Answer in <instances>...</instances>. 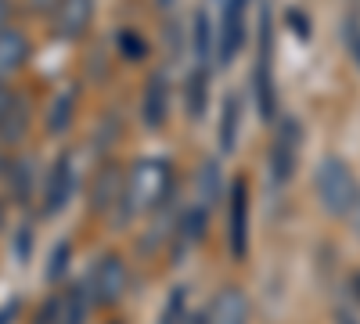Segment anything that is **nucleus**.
<instances>
[{
    "instance_id": "nucleus-32",
    "label": "nucleus",
    "mask_w": 360,
    "mask_h": 324,
    "mask_svg": "<svg viewBox=\"0 0 360 324\" xmlns=\"http://www.w3.org/2000/svg\"><path fill=\"white\" fill-rule=\"evenodd\" d=\"M33 11H47V8H58V0H25Z\"/></svg>"
},
{
    "instance_id": "nucleus-23",
    "label": "nucleus",
    "mask_w": 360,
    "mask_h": 324,
    "mask_svg": "<svg viewBox=\"0 0 360 324\" xmlns=\"http://www.w3.org/2000/svg\"><path fill=\"white\" fill-rule=\"evenodd\" d=\"M184 299H188V292H184V288H173V292H169V299H166V306H162L159 324H184V320H188Z\"/></svg>"
},
{
    "instance_id": "nucleus-24",
    "label": "nucleus",
    "mask_w": 360,
    "mask_h": 324,
    "mask_svg": "<svg viewBox=\"0 0 360 324\" xmlns=\"http://www.w3.org/2000/svg\"><path fill=\"white\" fill-rule=\"evenodd\" d=\"M342 44H346V54L353 58V65L360 69V15L342 18Z\"/></svg>"
},
{
    "instance_id": "nucleus-12",
    "label": "nucleus",
    "mask_w": 360,
    "mask_h": 324,
    "mask_svg": "<svg viewBox=\"0 0 360 324\" xmlns=\"http://www.w3.org/2000/svg\"><path fill=\"white\" fill-rule=\"evenodd\" d=\"M115 202H123V184H119V166H101L90 188V205L94 213H112L115 216Z\"/></svg>"
},
{
    "instance_id": "nucleus-13",
    "label": "nucleus",
    "mask_w": 360,
    "mask_h": 324,
    "mask_svg": "<svg viewBox=\"0 0 360 324\" xmlns=\"http://www.w3.org/2000/svg\"><path fill=\"white\" fill-rule=\"evenodd\" d=\"M29 62V40L18 29H4L0 33V86H8V79Z\"/></svg>"
},
{
    "instance_id": "nucleus-10",
    "label": "nucleus",
    "mask_w": 360,
    "mask_h": 324,
    "mask_svg": "<svg viewBox=\"0 0 360 324\" xmlns=\"http://www.w3.org/2000/svg\"><path fill=\"white\" fill-rule=\"evenodd\" d=\"M169 119V79L166 72H152L141 91V123L148 130H162Z\"/></svg>"
},
{
    "instance_id": "nucleus-19",
    "label": "nucleus",
    "mask_w": 360,
    "mask_h": 324,
    "mask_svg": "<svg viewBox=\"0 0 360 324\" xmlns=\"http://www.w3.org/2000/svg\"><path fill=\"white\" fill-rule=\"evenodd\" d=\"M8 188H11V198L18 205L29 202V191H33V159L29 155H18L8 162Z\"/></svg>"
},
{
    "instance_id": "nucleus-21",
    "label": "nucleus",
    "mask_w": 360,
    "mask_h": 324,
    "mask_svg": "<svg viewBox=\"0 0 360 324\" xmlns=\"http://www.w3.org/2000/svg\"><path fill=\"white\" fill-rule=\"evenodd\" d=\"M205 223H209V213L205 209H198V205H191V209H184L180 213V220H176V227H173V234L184 245H195V242H202L205 238Z\"/></svg>"
},
{
    "instance_id": "nucleus-37",
    "label": "nucleus",
    "mask_w": 360,
    "mask_h": 324,
    "mask_svg": "<svg viewBox=\"0 0 360 324\" xmlns=\"http://www.w3.org/2000/svg\"><path fill=\"white\" fill-rule=\"evenodd\" d=\"M356 292H360V274H356Z\"/></svg>"
},
{
    "instance_id": "nucleus-11",
    "label": "nucleus",
    "mask_w": 360,
    "mask_h": 324,
    "mask_svg": "<svg viewBox=\"0 0 360 324\" xmlns=\"http://www.w3.org/2000/svg\"><path fill=\"white\" fill-rule=\"evenodd\" d=\"M90 18H94V0H62L54 11V37L79 40L90 29Z\"/></svg>"
},
{
    "instance_id": "nucleus-17",
    "label": "nucleus",
    "mask_w": 360,
    "mask_h": 324,
    "mask_svg": "<svg viewBox=\"0 0 360 324\" xmlns=\"http://www.w3.org/2000/svg\"><path fill=\"white\" fill-rule=\"evenodd\" d=\"M90 303H94V299H90V292H86L83 281L79 285H69L65 296H62V310H58V324H83Z\"/></svg>"
},
{
    "instance_id": "nucleus-1",
    "label": "nucleus",
    "mask_w": 360,
    "mask_h": 324,
    "mask_svg": "<svg viewBox=\"0 0 360 324\" xmlns=\"http://www.w3.org/2000/svg\"><path fill=\"white\" fill-rule=\"evenodd\" d=\"M173 195V166L162 155H144L127 169L123 181V213L130 216H155L169 205Z\"/></svg>"
},
{
    "instance_id": "nucleus-8",
    "label": "nucleus",
    "mask_w": 360,
    "mask_h": 324,
    "mask_svg": "<svg viewBox=\"0 0 360 324\" xmlns=\"http://www.w3.org/2000/svg\"><path fill=\"white\" fill-rule=\"evenodd\" d=\"M252 303L238 285H224L205 306V324H249Z\"/></svg>"
},
{
    "instance_id": "nucleus-29",
    "label": "nucleus",
    "mask_w": 360,
    "mask_h": 324,
    "mask_svg": "<svg viewBox=\"0 0 360 324\" xmlns=\"http://www.w3.org/2000/svg\"><path fill=\"white\" fill-rule=\"evenodd\" d=\"M25 249H33V231L29 227L18 231V259H25Z\"/></svg>"
},
{
    "instance_id": "nucleus-20",
    "label": "nucleus",
    "mask_w": 360,
    "mask_h": 324,
    "mask_svg": "<svg viewBox=\"0 0 360 324\" xmlns=\"http://www.w3.org/2000/svg\"><path fill=\"white\" fill-rule=\"evenodd\" d=\"M205 101H209V69H195L188 76V86H184V108L191 119H198V115L205 112Z\"/></svg>"
},
{
    "instance_id": "nucleus-22",
    "label": "nucleus",
    "mask_w": 360,
    "mask_h": 324,
    "mask_svg": "<svg viewBox=\"0 0 360 324\" xmlns=\"http://www.w3.org/2000/svg\"><path fill=\"white\" fill-rule=\"evenodd\" d=\"M191 51L198 58V65L205 69V62L213 58V25H209V15L205 11H195V22H191Z\"/></svg>"
},
{
    "instance_id": "nucleus-36",
    "label": "nucleus",
    "mask_w": 360,
    "mask_h": 324,
    "mask_svg": "<svg viewBox=\"0 0 360 324\" xmlns=\"http://www.w3.org/2000/svg\"><path fill=\"white\" fill-rule=\"evenodd\" d=\"M234 4H249V0H234Z\"/></svg>"
},
{
    "instance_id": "nucleus-15",
    "label": "nucleus",
    "mask_w": 360,
    "mask_h": 324,
    "mask_svg": "<svg viewBox=\"0 0 360 324\" xmlns=\"http://www.w3.org/2000/svg\"><path fill=\"white\" fill-rule=\"evenodd\" d=\"M76 101H79V86H65L47 108V134L51 137H62L69 134L72 119H76Z\"/></svg>"
},
{
    "instance_id": "nucleus-31",
    "label": "nucleus",
    "mask_w": 360,
    "mask_h": 324,
    "mask_svg": "<svg viewBox=\"0 0 360 324\" xmlns=\"http://www.w3.org/2000/svg\"><path fill=\"white\" fill-rule=\"evenodd\" d=\"M346 223H349V227H353V234H356V238H360V202H356V205H353V213H349V216H346Z\"/></svg>"
},
{
    "instance_id": "nucleus-2",
    "label": "nucleus",
    "mask_w": 360,
    "mask_h": 324,
    "mask_svg": "<svg viewBox=\"0 0 360 324\" xmlns=\"http://www.w3.org/2000/svg\"><path fill=\"white\" fill-rule=\"evenodd\" d=\"M314 191H317V202L324 205L328 216H339L346 220L353 213V205L360 202V181L346 159L339 155H324L314 169Z\"/></svg>"
},
{
    "instance_id": "nucleus-16",
    "label": "nucleus",
    "mask_w": 360,
    "mask_h": 324,
    "mask_svg": "<svg viewBox=\"0 0 360 324\" xmlns=\"http://www.w3.org/2000/svg\"><path fill=\"white\" fill-rule=\"evenodd\" d=\"M238 123H242V98L234 91L224 98V112H220V152L231 155L238 148Z\"/></svg>"
},
{
    "instance_id": "nucleus-18",
    "label": "nucleus",
    "mask_w": 360,
    "mask_h": 324,
    "mask_svg": "<svg viewBox=\"0 0 360 324\" xmlns=\"http://www.w3.org/2000/svg\"><path fill=\"white\" fill-rule=\"evenodd\" d=\"M25 130H29V101L18 94V98H15V105H11V112H8V119L0 123V144L15 148V144H22Z\"/></svg>"
},
{
    "instance_id": "nucleus-30",
    "label": "nucleus",
    "mask_w": 360,
    "mask_h": 324,
    "mask_svg": "<svg viewBox=\"0 0 360 324\" xmlns=\"http://www.w3.org/2000/svg\"><path fill=\"white\" fill-rule=\"evenodd\" d=\"M8 18H11V0H0V33L8 29Z\"/></svg>"
},
{
    "instance_id": "nucleus-35",
    "label": "nucleus",
    "mask_w": 360,
    "mask_h": 324,
    "mask_svg": "<svg viewBox=\"0 0 360 324\" xmlns=\"http://www.w3.org/2000/svg\"><path fill=\"white\" fill-rule=\"evenodd\" d=\"M0 227H4V202H0Z\"/></svg>"
},
{
    "instance_id": "nucleus-5",
    "label": "nucleus",
    "mask_w": 360,
    "mask_h": 324,
    "mask_svg": "<svg viewBox=\"0 0 360 324\" xmlns=\"http://www.w3.org/2000/svg\"><path fill=\"white\" fill-rule=\"evenodd\" d=\"M249 209H252L249 181L245 176H234L231 191H227V249L234 259L249 256Z\"/></svg>"
},
{
    "instance_id": "nucleus-27",
    "label": "nucleus",
    "mask_w": 360,
    "mask_h": 324,
    "mask_svg": "<svg viewBox=\"0 0 360 324\" xmlns=\"http://www.w3.org/2000/svg\"><path fill=\"white\" fill-rule=\"evenodd\" d=\"M58 310H62V296H51V299L40 306L37 324H58Z\"/></svg>"
},
{
    "instance_id": "nucleus-26",
    "label": "nucleus",
    "mask_w": 360,
    "mask_h": 324,
    "mask_svg": "<svg viewBox=\"0 0 360 324\" xmlns=\"http://www.w3.org/2000/svg\"><path fill=\"white\" fill-rule=\"evenodd\" d=\"M115 44H119V51H123L127 62H141V58L148 54V44H144L141 37H134L130 29H127V33H119V37H115Z\"/></svg>"
},
{
    "instance_id": "nucleus-6",
    "label": "nucleus",
    "mask_w": 360,
    "mask_h": 324,
    "mask_svg": "<svg viewBox=\"0 0 360 324\" xmlns=\"http://www.w3.org/2000/svg\"><path fill=\"white\" fill-rule=\"evenodd\" d=\"M299 148H303V127H299V119L285 115L274 130V141H270V176H274V184L292 181L295 162H299Z\"/></svg>"
},
{
    "instance_id": "nucleus-33",
    "label": "nucleus",
    "mask_w": 360,
    "mask_h": 324,
    "mask_svg": "<svg viewBox=\"0 0 360 324\" xmlns=\"http://www.w3.org/2000/svg\"><path fill=\"white\" fill-rule=\"evenodd\" d=\"M15 310H18V303L11 299V303H8L4 310H0V324H11V317H15Z\"/></svg>"
},
{
    "instance_id": "nucleus-34",
    "label": "nucleus",
    "mask_w": 360,
    "mask_h": 324,
    "mask_svg": "<svg viewBox=\"0 0 360 324\" xmlns=\"http://www.w3.org/2000/svg\"><path fill=\"white\" fill-rule=\"evenodd\" d=\"M184 324H205V310H202V313H188Z\"/></svg>"
},
{
    "instance_id": "nucleus-3",
    "label": "nucleus",
    "mask_w": 360,
    "mask_h": 324,
    "mask_svg": "<svg viewBox=\"0 0 360 324\" xmlns=\"http://www.w3.org/2000/svg\"><path fill=\"white\" fill-rule=\"evenodd\" d=\"M252 98L259 115L270 123L278 115V83H274V22L270 8L263 4L259 15V51H256V69H252Z\"/></svg>"
},
{
    "instance_id": "nucleus-7",
    "label": "nucleus",
    "mask_w": 360,
    "mask_h": 324,
    "mask_svg": "<svg viewBox=\"0 0 360 324\" xmlns=\"http://www.w3.org/2000/svg\"><path fill=\"white\" fill-rule=\"evenodd\" d=\"M72 188H76V169H72V155L62 152L54 162H51V173H47V184H44V216H58L69 205L72 198Z\"/></svg>"
},
{
    "instance_id": "nucleus-4",
    "label": "nucleus",
    "mask_w": 360,
    "mask_h": 324,
    "mask_svg": "<svg viewBox=\"0 0 360 324\" xmlns=\"http://www.w3.org/2000/svg\"><path fill=\"white\" fill-rule=\"evenodd\" d=\"M90 299L98 306H115L127 292V263L119 259L115 252H101V259L90 267V274L83 278Z\"/></svg>"
},
{
    "instance_id": "nucleus-14",
    "label": "nucleus",
    "mask_w": 360,
    "mask_h": 324,
    "mask_svg": "<svg viewBox=\"0 0 360 324\" xmlns=\"http://www.w3.org/2000/svg\"><path fill=\"white\" fill-rule=\"evenodd\" d=\"M220 195H224V173H220V166H217L213 159H209V162H202L198 173H195V205L209 213V209L220 202Z\"/></svg>"
},
{
    "instance_id": "nucleus-25",
    "label": "nucleus",
    "mask_w": 360,
    "mask_h": 324,
    "mask_svg": "<svg viewBox=\"0 0 360 324\" xmlns=\"http://www.w3.org/2000/svg\"><path fill=\"white\" fill-rule=\"evenodd\" d=\"M69 252H72L69 242H58V245L51 249V263H47V281H51V285L65 274V267H69Z\"/></svg>"
},
{
    "instance_id": "nucleus-28",
    "label": "nucleus",
    "mask_w": 360,
    "mask_h": 324,
    "mask_svg": "<svg viewBox=\"0 0 360 324\" xmlns=\"http://www.w3.org/2000/svg\"><path fill=\"white\" fill-rule=\"evenodd\" d=\"M15 91H8V86H0V123L8 119V112H11V105H15Z\"/></svg>"
},
{
    "instance_id": "nucleus-9",
    "label": "nucleus",
    "mask_w": 360,
    "mask_h": 324,
    "mask_svg": "<svg viewBox=\"0 0 360 324\" xmlns=\"http://www.w3.org/2000/svg\"><path fill=\"white\" fill-rule=\"evenodd\" d=\"M245 44V4L224 0V18H220V37H217V62L231 65L238 51Z\"/></svg>"
}]
</instances>
